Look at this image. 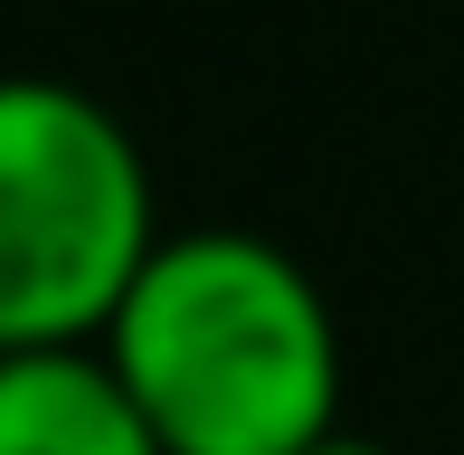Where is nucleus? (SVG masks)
Wrapping results in <instances>:
<instances>
[{"mask_svg": "<svg viewBox=\"0 0 464 455\" xmlns=\"http://www.w3.org/2000/svg\"><path fill=\"white\" fill-rule=\"evenodd\" d=\"M0 455H171L104 342H0Z\"/></svg>", "mask_w": 464, "mask_h": 455, "instance_id": "7ed1b4c3", "label": "nucleus"}, {"mask_svg": "<svg viewBox=\"0 0 464 455\" xmlns=\"http://www.w3.org/2000/svg\"><path fill=\"white\" fill-rule=\"evenodd\" d=\"M161 247L133 133L76 86L0 95V342H104Z\"/></svg>", "mask_w": 464, "mask_h": 455, "instance_id": "f03ea898", "label": "nucleus"}, {"mask_svg": "<svg viewBox=\"0 0 464 455\" xmlns=\"http://www.w3.org/2000/svg\"><path fill=\"white\" fill-rule=\"evenodd\" d=\"M304 455H389V446H370V437H342V427H332L323 446H304Z\"/></svg>", "mask_w": 464, "mask_h": 455, "instance_id": "20e7f679", "label": "nucleus"}, {"mask_svg": "<svg viewBox=\"0 0 464 455\" xmlns=\"http://www.w3.org/2000/svg\"><path fill=\"white\" fill-rule=\"evenodd\" d=\"M104 361L133 380L171 455H304L342 427L332 304L276 237L189 228L161 237Z\"/></svg>", "mask_w": 464, "mask_h": 455, "instance_id": "f257e3e1", "label": "nucleus"}]
</instances>
